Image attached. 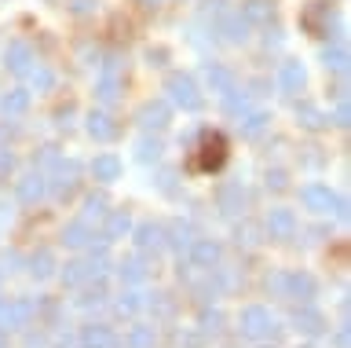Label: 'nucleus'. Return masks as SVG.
Listing matches in <instances>:
<instances>
[{"instance_id":"f257e3e1","label":"nucleus","mask_w":351,"mask_h":348,"mask_svg":"<svg viewBox=\"0 0 351 348\" xmlns=\"http://www.w3.org/2000/svg\"><path fill=\"white\" fill-rule=\"evenodd\" d=\"M227 161V139L219 132H205L202 143H197V154H194V169L202 172H213Z\"/></svg>"},{"instance_id":"f03ea898","label":"nucleus","mask_w":351,"mask_h":348,"mask_svg":"<svg viewBox=\"0 0 351 348\" xmlns=\"http://www.w3.org/2000/svg\"><path fill=\"white\" fill-rule=\"evenodd\" d=\"M165 89H169L172 103H176V106H183V111H197V106H202V95H197V84H194L191 78H186V73H172Z\"/></svg>"},{"instance_id":"7ed1b4c3","label":"nucleus","mask_w":351,"mask_h":348,"mask_svg":"<svg viewBox=\"0 0 351 348\" xmlns=\"http://www.w3.org/2000/svg\"><path fill=\"white\" fill-rule=\"evenodd\" d=\"M271 330H274V319L263 308H245V312H241V334L263 337V334H271Z\"/></svg>"},{"instance_id":"20e7f679","label":"nucleus","mask_w":351,"mask_h":348,"mask_svg":"<svg viewBox=\"0 0 351 348\" xmlns=\"http://www.w3.org/2000/svg\"><path fill=\"white\" fill-rule=\"evenodd\" d=\"M304 202L311 205L315 213H329V209H340V202H337V198H333V194H329L326 187H307V191H304ZM340 213H344V209H340Z\"/></svg>"},{"instance_id":"39448f33","label":"nucleus","mask_w":351,"mask_h":348,"mask_svg":"<svg viewBox=\"0 0 351 348\" xmlns=\"http://www.w3.org/2000/svg\"><path fill=\"white\" fill-rule=\"evenodd\" d=\"M117 337L106 330V326H88L84 330V348H114Z\"/></svg>"},{"instance_id":"423d86ee","label":"nucleus","mask_w":351,"mask_h":348,"mask_svg":"<svg viewBox=\"0 0 351 348\" xmlns=\"http://www.w3.org/2000/svg\"><path fill=\"white\" fill-rule=\"evenodd\" d=\"M241 15H245V23H271V4L267 0H249V4H241Z\"/></svg>"},{"instance_id":"0eeeda50","label":"nucleus","mask_w":351,"mask_h":348,"mask_svg":"<svg viewBox=\"0 0 351 348\" xmlns=\"http://www.w3.org/2000/svg\"><path fill=\"white\" fill-rule=\"evenodd\" d=\"M92 172H95V180H117L121 176V161L114 154H103V158H95Z\"/></svg>"},{"instance_id":"6e6552de","label":"nucleus","mask_w":351,"mask_h":348,"mask_svg":"<svg viewBox=\"0 0 351 348\" xmlns=\"http://www.w3.org/2000/svg\"><path fill=\"white\" fill-rule=\"evenodd\" d=\"M143 125H154V128H161L165 121H169V106H165V103H147V106H143Z\"/></svg>"},{"instance_id":"1a4fd4ad","label":"nucleus","mask_w":351,"mask_h":348,"mask_svg":"<svg viewBox=\"0 0 351 348\" xmlns=\"http://www.w3.org/2000/svg\"><path fill=\"white\" fill-rule=\"evenodd\" d=\"M267 227H271V235H282V238H289L293 235V213H285V209H278V213H271V220H267Z\"/></svg>"},{"instance_id":"9d476101","label":"nucleus","mask_w":351,"mask_h":348,"mask_svg":"<svg viewBox=\"0 0 351 348\" xmlns=\"http://www.w3.org/2000/svg\"><path fill=\"white\" fill-rule=\"evenodd\" d=\"M88 128H92V136H99V139H114L117 136V125H110L106 114H92L88 117Z\"/></svg>"},{"instance_id":"9b49d317","label":"nucleus","mask_w":351,"mask_h":348,"mask_svg":"<svg viewBox=\"0 0 351 348\" xmlns=\"http://www.w3.org/2000/svg\"><path fill=\"white\" fill-rule=\"evenodd\" d=\"M219 257V249L213 242H194V268H213Z\"/></svg>"},{"instance_id":"f8f14e48","label":"nucleus","mask_w":351,"mask_h":348,"mask_svg":"<svg viewBox=\"0 0 351 348\" xmlns=\"http://www.w3.org/2000/svg\"><path fill=\"white\" fill-rule=\"evenodd\" d=\"M300 84H304V70L296 67V62H285L282 67V89L285 92H300Z\"/></svg>"},{"instance_id":"ddd939ff","label":"nucleus","mask_w":351,"mask_h":348,"mask_svg":"<svg viewBox=\"0 0 351 348\" xmlns=\"http://www.w3.org/2000/svg\"><path fill=\"white\" fill-rule=\"evenodd\" d=\"M8 67L15 70V73H26V70H29V48H26V45H11Z\"/></svg>"},{"instance_id":"4468645a","label":"nucleus","mask_w":351,"mask_h":348,"mask_svg":"<svg viewBox=\"0 0 351 348\" xmlns=\"http://www.w3.org/2000/svg\"><path fill=\"white\" fill-rule=\"evenodd\" d=\"M289 290H293V297H296V301H307V297L315 293L311 279H304V275H293V279H289Z\"/></svg>"},{"instance_id":"2eb2a0df","label":"nucleus","mask_w":351,"mask_h":348,"mask_svg":"<svg viewBox=\"0 0 351 348\" xmlns=\"http://www.w3.org/2000/svg\"><path fill=\"white\" fill-rule=\"evenodd\" d=\"M40 191H44L40 176H29V180L19 187V198H22V202H33V198H40Z\"/></svg>"},{"instance_id":"dca6fc26","label":"nucleus","mask_w":351,"mask_h":348,"mask_svg":"<svg viewBox=\"0 0 351 348\" xmlns=\"http://www.w3.org/2000/svg\"><path fill=\"white\" fill-rule=\"evenodd\" d=\"M121 235H128V216L114 213V216H110V224H106V238H121Z\"/></svg>"},{"instance_id":"f3484780","label":"nucleus","mask_w":351,"mask_h":348,"mask_svg":"<svg viewBox=\"0 0 351 348\" xmlns=\"http://www.w3.org/2000/svg\"><path fill=\"white\" fill-rule=\"evenodd\" d=\"M326 67H333L337 73H344L348 70V51L344 48H329L326 51Z\"/></svg>"},{"instance_id":"a211bd4d","label":"nucleus","mask_w":351,"mask_h":348,"mask_svg":"<svg viewBox=\"0 0 351 348\" xmlns=\"http://www.w3.org/2000/svg\"><path fill=\"white\" fill-rule=\"evenodd\" d=\"M208 81H213V84H216L219 92H230V73H227V70L213 67V70H208Z\"/></svg>"},{"instance_id":"6ab92c4d","label":"nucleus","mask_w":351,"mask_h":348,"mask_svg":"<svg viewBox=\"0 0 351 348\" xmlns=\"http://www.w3.org/2000/svg\"><path fill=\"white\" fill-rule=\"evenodd\" d=\"M296 323H304V330H307V334H318V330H322V319H318V315H311V312L296 315Z\"/></svg>"},{"instance_id":"aec40b11","label":"nucleus","mask_w":351,"mask_h":348,"mask_svg":"<svg viewBox=\"0 0 351 348\" xmlns=\"http://www.w3.org/2000/svg\"><path fill=\"white\" fill-rule=\"evenodd\" d=\"M66 242H70V246H84V224H70V231H66Z\"/></svg>"},{"instance_id":"412c9836","label":"nucleus","mask_w":351,"mask_h":348,"mask_svg":"<svg viewBox=\"0 0 351 348\" xmlns=\"http://www.w3.org/2000/svg\"><path fill=\"white\" fill-rule=\"evenodd\" d=\"M4 111H26V92H15L4 100Z\"/></svg>"},{"instance_id":"4be33fe9","label":"nucleus","mask_w":351,"mask_h":348,"mask_svg":"<svg viewBox=\"0 0 351 348\" xmlns=\"http://www.w3.org/2000/svg\"><path fill=\"white\" fill-rule=\"evenodd\" d=\"M139 242H143V246L161 242V227H143V231H139Z\"/></svg>"},{"instance_id":"5701e85b","label":"nucleus","mask_w":351,"mask_h":348,"mask_svg":"<svg viewBox=\"0 0 351 348\" xmlns=\"http://www.w3.org/2000/svg\"><path fill=\"white\" fill-rule=\"evenodd\" d=\"M132 345L147 348V345H154V334H150V330H136V334H132Z\"/></svg>"},{"instance_id":"b1692460","label":"nucleus","mask_w":351,"mask_h":348,"mask_svg":"<svg viewBox=\"0 0 351 348\" xmlns=\"http://www.w3.org/2000/svg\"><path fill=\"white\" fill-rule=\"evenodd\" d=\"M121 275H128L132 282H136V279H143V268L136 264V260H128V264H125V268H121Z\"/></svg>"},{"instance_id":"393cba45","label":"nucleus","mask_w":351,"mask_h":348,"mask_svg":"<svg viewBox=\"0 0 351 348\" xmlns=\"http://www.w3.org/2000/svg\"><path fill=\"white\" fill-rule=\"evenodd\" d=\"M33 84H37V89H48V84H51V73H48V70H33Z\"/></svg>"},{"instance_id":"a878e982","label":"nucleus","mask_w":351,"mask_h":348,"mask_svg":"<svg viewBox=\"0 0 351 348\" xmlns=\"http://www.w3.org/2000/svg\"><path fill=\"white\" fill-rule=\"evenodd\" d=\"M260 128H263V114H252L249 125H245V132H260Z\"/></svg>"},{"instance_id":"bb28decb","label":"nucleus","mask_w":351,"mask_h":348,"mask_svg":"<svg viewBox=\"0 0 351 348\" xmlns=\"http://www.w3.org/2000/svg\"><path fill=\"white\" fill-rule=\"evenodd\" d=\"M73 8H77V12H84V8H88V0H73Z\"/></svg>"},{"instance_id":"cd10ccee","label":"nucleus","mask_w":351,"mask_h":348,"mask_svg":"<svg viewBox=\"0 0 351 348\" xmlns=\"http://www.w3.org/2000/svg\"><path fill=\"white\" fill-rule=\"evenodd\" d=\"M139 4H147V8H154V4H158V0H139Z\"/></svg>"}]
</instances>
